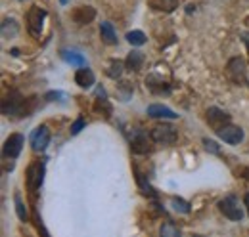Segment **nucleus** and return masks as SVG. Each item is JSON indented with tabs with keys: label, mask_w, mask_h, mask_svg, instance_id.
I'll use <instances>...</instances> for the list:
<instances>
[{
	"label": "nucleus",
	"mask_w": 249,
	"mask_h": 237,
	"mask_svg": "<svg viewBox=\"0 0 249 237\" xmlns=\"http://www.w3.org/2000/svg\"><path fill=\"white\" fill-rule=\"evenodd\" d=\"M218 210L228 218V220H234V222H240L244 218V208L240 207V201L234 197V195H228L224 199L218 201Z\"/></svg>",
	"instance_id": "nucleus-1"
},
{
	"label": "nucleus",
	"mask_w": 249,
	"mask_h": 237,
	"mask_svg": "<svg viewBox=\"0 0 249 237\" xmlns=\"http://www.w3.org/2000/svg\"><path fill=\"white\" fill-rule=\"evenodd\" d=\"M2 113L8 117L10 115H27L25 100L18 92H10V96H6V100L2 102Z\"/></svg>",
	"instance_id": "nucleus-2"
},
{
	"label": "nucleus",
	"mask_w": 249,
	"mask_h": 237,
	"mask_svg": "<svg viewBox=\"0 0 249 237\" xmlns=\"http://www.w3.org/2000/svg\"><path fill=\"white\" fill-rule=\"evenodd\" d=\"M226 77L234 83V85H244L248 79V69H246V61L242 58H232L226 63Z\"/></svg>",
	"instance_id": "nucleus-3"
},
{
	"label": "nucleus",
	"mask_w": 249,
	"mask_h": 237,
	"mask_svg": "<svg viewBox=\"0 0 249 237\" xmlns=\"http://www.w3.org/2000/svg\"><path fill=\"white\" fill-rule=\"evenodd\" d=\"M150 138H152V142H156V144L171 146V144L177 142V128L171 126V124H157V126L152 128Z\"/></svg>",
	"instance_id": "nucleus-4"
},
{
	"label": "nucleus",
	"mask_w": 249,
	"mask_h": 237,
	"mask_svg": "<svg viewBox=\"0 0 249 237\" xmlns=\"http://www.w3.org/2000/svg\"><path fill=\"white\" fill-rule=\"evenodd\" d=\"M44 182V163L42 161H33L27 169V187L29 191H36Z\"/></svg>",
	"instance_id": "nucleus-5"
},
{
	"label": "nucleus",
	"mask_w": 249,
	"mask_h": 237,
	"mask_svg": "<svg viewBox=\"0 0 249 237\" xmlns=\"http://www.w3.org/2000/svg\"><path fill=\"white\" fill-rule=\"evenodd\" d=\"M44 17H46V10L40 8V6H31L29 12H27V27L33 34H40L42 31V23H44Z\"/></svg>",
	"instance_id": "nucleus-6"
},
{
	"label": "nucleus",
	"mask_w": 249,
	"mask_h": 237,
	"mask_svg": "<svg viewBox=\"0 0 249 237\" xmlns=\"http://www.w3.org/2000/svg\"><path fill=\"white\" fill-rule=\"evenodd\" d=\"M217 134L222 142H226L230 146H236V144H240L244 140V130L240 126H234V124H226V126L218 128Z\"/></svg>",
	"instance_id": "nucleus-7"
},
{
	"label": "nucleus",
	"mask_w": 249,
	"mask_h": 237,
	"mask_svg": "<svg viewBox=\"0 0 249 237\" xmlns=\"http://www.w3.org/2000/svg\"><path fill=\"white\" fill-rule=\"evenodd\" d=\"M23 136L21 134H12L6 142H4V148H2V153L6 159H18L19 153H21V148H23Z\"/></svg>",
	"instance_id": "nucleus-8"
},
{
	"label": "nucleus",
	"mask_w": 249,
	"mask_h": 237,
	"mask_svg": "<svg viewBox=\"0 0 249 237\" xmlns=\"http://www.w3.org/2000/svg\"><path fill=\"white\" fill-rule=\"evenodd\" d=\"M50 144V130L46 124H40L35 128V132L31 134V146L35 151H44Z\"/></svg>",
	"instance_id": "nucleus-9"
},
{
	"label": "nucleus",
	"mask_w": 249,
	"mask_h": 237,
	"mask_svg": "<svg viewBox=\"0 0 249 237\" xmlns=\"http://www.w3.org/2000/svg\"><path fill=\"white\" fill-rule=\"evenodd\" d=\"M207 122H209L211 128L218 130V128L230 124V115H228L226 111L218 109V107H209V109H207Z\"/></svg>",
	"instance_id": "nucleus-10"
},
{
	"label": "nucleus",
	"mask_w": 249,
	"mask_h": 237,
	"mask_svg": "<svg viewBox=\"0 0 249 237\" xmlns=\"http://www.w3.org/2000/svg\"><path fill=\"white\" fill-rule=\"evenodd\" d=\"M71 17L79 25H89L94 17H96V10H94L92 6H79V8H75L71 12Z\"/></svg>",
	"instance_id": "nucleus-11"
},
{
	"label": "nucleus",
	"mask_w": 249,
	"mask_h": 237,
	"mask_svg": "<svg viewBox=\"0 0 249 237\" xmlns=\"http://www.w3.org/2000/svg\"><path fill=\"white\" fill-rule=\"evenodd\" d=\"M130 148L134 153H148L150 151V146H148V136L140 130H134L132 132V138H130Z\"/></svg>",
	"instance_id": "nucleus-12"
},
{
	"label": "nucleus",
	"mask_w": 249,
	"mask_h": 237,
	"mask_svg": "<svg viewBox=\"0 0 249 237\" xmlns=\"http://www.w3.org/2000/svg\"><path fill=\"white\" fill-rule=\"evenodd\" d=\"M75 83H77L81 88H90L94 83H96V77H94V73L87 65H83V67L75 73Z\"/></svg>",
	"instance_id": "nucleus-13"
},
{
	"label": "nucleus",
	"mask_w": 249,
	"mask_h": 237,
	"mask_svg": "<svg viewBox=\"0 0 249 237\" xmlns=\"http://www.w3.org/2000/svg\"><path fill=\"white\" fill-rule=\"evenodd\" d=\"M148 115L152 118H178V115L169 109L167 105H161V103H154L148 107Z\"/></svg>",
	"instance_id": "nucleus-14"
},
{
	"label": "nucleus",
	"mask_w": 249,
	"mask_h": 237,
	"mask_svg": "<svg viewBox=\"0 0 249 237\" xmlns=\"http://www.w3.org/2000/svg\"><path fill=\"white\" fill-rule=\"evenodd\" d=\"M100 36H102V40H104L106 44H109V46L117 44V33H115L113 25H111L109 21H104V23L100 25Z\"/></svg>",
	"instance_id": "nucleus-15"
},
{
	"label": "nucleus",
	"mask_w": 249,
	"mask_h": 237,
	"mask_svg": "<svg viewBox=\"0 0 249 237\" xmlns=\"http://www.w3.org/2000/svg\"><path fill=\"white\" fill-rule=\"evenodd\" d=\"M142 63H144V54L138 52V50H132V52L126 56V61H124V65H126L128 71H140Z\"/></svg>",
	"instance_id": "nucleus-16"
},
{
	"label": "nucleus",
	"mask_w": 249,
	"mask_h": 237,
	"mask_svg": "<svg viewBox=\"0 0 249 237\" xmlns=\"http://www.w3.org/2000/svg\"><path fill=\"white\" fill-rule=\"evenodd\" d=\"M148 6L157 12H173L178 8V0H148Z\"/></svg>",
	"instance_id": "nucleus-17"
},
{
	"label": "nucleus",
	"mask_w": 249,
	"mask_h": 237,
	"mask_svg": "<svg viewBox=\"0 0 249 237\" xmlns=\"http://www.w3.org/2000/svg\"><path fill=\"white\" fill-rule=\"evenodd\" d=\"M62 58L67 61V63H71V65H77V67H83V65H87V59L83 54H79V52H73V50H62Z\"/></svg>",
	"instance_id": "nucleus-18"
},
{
	"label": "nucleus",
	"mask_w": 249,
	"mask_h": 237,
	"mask_svg": "<svg viewBox=\"0 0 249 237\" xmlns=\"http://www.w3.org/2000/svg\"><path fill=\"white\" fill-rule=\"evenodd\" d=\"M123 61H119V59H111L109 61V65H107V69H106V73H107V77L109 79H119L121 75H123Z\"/></svg>",
	"instance_id": "nucleus-19"
},
{
	"label": "nucleus",
	"mask_w": 249,
	"mask_h": 237,
	"mask_svg": "<svg viewBox=\"0 0 249 237\" xmlns=\"http://www.w3.org/2000/svg\"><path fill=\"white\" fill-rule=\"evenodd\" d=\"M94 111L96 113H102L106 118L111 117V113H113V109H111V105H109V102L104 98V100H96V103H94Z\"/></svg>",
	"instance_id": "nucleus-20"
},
{
	"label": "nucleus",
	"mask_w": 249,
	"mask_h": 237,
	"mask_svg": "<svg viewBox=\"0 0 249 237\" xmlns=\"http://www.w3.org/2000/svg\"><path fill=\"white\" fill-rule=\"evenodd\" d=\"M126 40L132 44V46H142V44H146V34L142 33V31H130V33H126Z\"/></svg>",
	"instance_id": "nucleus-21"
},
{
	"label": "nucleus",
	"mask_w": 249,
	"mask_h": 237,
	"mask_svg": "<svg viewBox=\"0 0 249 237\" xmlns=\"http://www.w3.org/2000/svg\"><path fill=\"white\" fill-rule=\"evenodd\" d=\"M14 201H16V212H18V218H19L21 222H27V220H29V212H27V208H25V205H23V201H21L19 193H16Z\"/></svg>",
	"instance_id": "nucleus-22"
},
{
	"label": "nucleus",
	"mask_w": 249,
	"mask_h": 237,
	"mask_svg": "<svg viewBox=\"0 0 249 237\" xmlns=\"http://www.w3.org/2000/svg\"><path fill=\"white\" fill-rule=\"evenodd\" d=\"M171 205H173V208L177 212H180V214H188L190 212V205H188L186 201L178 199V197H171Z\"/></svg>",
	"instance_id": "nucleus-23"
},
{
	"label": "nucleus",
	"mask_w": 249,
	"mask_h": 237,
	"mask_svg": "<svg viewBox=\"0 0 249 237\" xmlns=\"http://www.w3.org/2000/svg\"><path fill=\"white\" fill-rule=\"evenodd\" d=\"M159 234L163 237H178L180 236V232H178V228H175L171 222H167V224H163L161 226V230H159Z\"/></svg>",
	"instance_id": "nucleus-24"
},
{
	"label": "nucleus",
	"mask_w": 249,
	"mask_h": 237,
	"mask_svg": "<svg viewBox=\"0 0 249 237\" xmlns=\"http://www.w3.org/2000/svg\"><path fill=\"white\" fill-rule=\"evenodd\" d=\"M136 180H138L140 187L144 189V193H154V189H152V187H150V184L146 182V178H144V174H142V172H138V170H136Z\"/></svg>",
	"instance_id": "nucleus-25"
},
{
	"label": "nucleus",
	"mask_w": 249,
	"mask_h": 237,
	"mask_svg": "<svg viewBox=\"0 0 249 237\" xmlns=\"http://www.w3.org/2000/svg\"><path fill=\"white\" fill-rule=\"evenodd\" d=\"M83 126H85V118L79 117L73 124H71V134H73V136H75V134H79V132L83 130Z\"/></svg>",
	"instance_id": "nucleus-26"
},
{
	"label": "nucleus",
	"mask_w": 249,
	"mask_h": 237,
	"mask_svg": "<svg viewBox=\"0 0 249 237\" xmlns=\"http://www.w3.org/2000/svg\"><path fill=\"white\" fill-rule=\"evenodd\" d=\"M203 144H205V149H207V151H211V153H218V146L213 142V140H207V138H205V140H203Z\"/></svg>",
	"instance_id": "nucleus-27"
},
{
	"label": "nucleus",
	"mask_w": 249,
	"mask_h": 237,
	"mask_svg": "<svg viewBox=\"0 0 249 237\" xmlns=\"http://www.w3.org/2000/svg\"><path fill=\"white\" fill-rule=\"evenodd\" d=\"M244 205L248 208V214H249V193H246V197H244Z\"/></svg>",
	"instance_id": "nucleus-28"
},
{
	"label": "nucleus",
	"mask_w": 249,
	"mask_h": 237,
	"mask_svg": "<svg viewBox=\"0 0 249 237\" xmlns=\"http://www.w3.org/2000/svg\"><path fill=\"white\" fill-rule=\"evenodd\" d=\"M244 42H246V46H248V50H249V38H244Z\"/></svg>",
	"instance_id": "nucleus-29"
},
{
	"label": "nucleus",
	"mask_w": 249,
	"mask_h": 237,
	"mask_svg": "<svg viewBox=\"0 0 249 237\" xmlns=\"http://www.w3.org/2000/svg\"><path fill=\"white\" fill-rule=\"evenodd\" d=\"M60 4H63V6H65V4H67V0H60Z\"/></svg>",
	"instance_id": "nucleus-30"
}]
</instances>
